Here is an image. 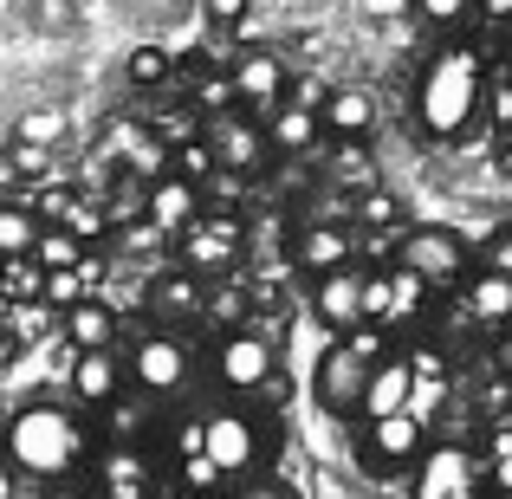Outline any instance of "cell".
Segmentation results:
<instances>
[{"label":"cell","instance_id":"cell-1","mask_svg":"<svg viewBox=\"0 0 512 499\" xmlns=\"http://www.w3.org/2000/svg\"><path fill=\"white\" fill-rule=\"evenodd\" d=\"M0 461L20 480H39V487H65L78 480V467L91 461V428L72 402H20L13 422L0 428Z\"/></svg>","mask_w":512,"mask_h":499},{"label":"cell","instance_id":"cell-2","mask_svg":"<svg viewBox=\"0 0 512 499\" xmlns=\"http://www.w3.org/2000/svg\"><path fill=\"white\" fill-rule=\"evenodd\" d=\"M480 104H487V59H480V46H441L422 65V78H415V124L435 143H461L480 124Z\"/></svg>","mask_w":512,"mask_h":499},{"label":"cell","instance_id":"cell-3","mask_svg":"<svg viewBox=\"0 0 512 499\" xmlns=\"http://www.w3.org/2000/svg\"><path fill=\"white\" fill-rule=\"evenodd\" d=\"M383 350H389V331H376V325H357V331L331 337L325 357L312 363V402L325 415H338V422H357L363 383H370V363L383 357Z\"/></svg>","mask_w":512,"mask_h":499},{"label":"cell","instance_id":"cell-4","mask_svg":"<svg viewBox=\"0 0 512 499\" xmlns=\"http://www.w3.org/2000/svg\"><path fill=\"white\" fill-rule=\"evenodd\" d=\"M188 441H195V454H201V461H208L221 480L266 474V454H273V441H266V422L247 409V402L208 409L195 428H188Z\"/></svg>","mask_w":512,"mask_h":499},{"label":"cell","instance_id":"cell-5","mask_svg":"<svg viewBox=\"0 0 512 499\" xmlns=\"http://www.w3.org/2000/svg\"><path fill=\"white\" fill-rule=\"evenodd\" d=\"M389 253H396L389 266L415 273L428 292H441V286H461V279H467V266H474V247H467V234H454V227H441V221L396 227Z\"/></svg>","mask_w":512,"mask_h":499},{"label":"cell","instance_id":"cell-6","mask_svg":"<svg viewBox=\"0 0 512 499\" xmlns=\"http://www.w3.org/2000/svg\"><path fill=\"white\" fill-rule=\"evenodd\" d=\"M124 383L150 402H175L195 383V350H188V337L182 331H143L124 357Z\"/></svg>","mask_w":512,"mask_h":499},{"label":"cell","instance_id":"cell-7","mask_svg":"<svg viewBox=\"0 0 512 499\" xmlns=\"http://www.w3.org/2000/svg\"><path fill=\"white\" fill-rule=\"evenodd\" d=\"M487 461L467 441H428L409 467V499H487Z\"/></svg>","mask_w":512,"mask_h":499},{"label":"cell","instance_id":"cell-8","mask_svg":"<svg viewBox=\"0 0 512 499\" xmlns=\"http://www.w3.org/2000/svg\"><path fill=\"white\" fill-rule=\"evenodd\" d=\"M240 260H247V234H240V221H234V214L201 208L195 221H188L182 234H175V266H182V273H195L201 286L227 279Z\"/></svg>","mask_w":512,"mask_h":499},{"label":"cell","instance_id":"cell-9","mask_svg":"<svg viewBox=\"0 0 512 499\" xmlns=\"http://www.w3.org/2000/svg\"><path fill=\"white\" fill-rule=\"evenodd\" d=\"M428 448V422L415 409H396V415H376V422H363L357 435V461L370 480H402L415 461H422Z\"/></svg>","mask_w":512,"mask_h":499},{"label":"cell","instance_id":"cell-10","mask_svg":"<svg viewBox=\"0 0 512 499\" xmlns=\"http://www.w3.org/2000/svg\"><path fill=\"white\" fill-rule=\"evenodd\" d=\"M273 376H279L273 337H260V331H227L221 344H214V383H221L227 396L253 402L260 389H273Z\"/></svg>","mask_w":512,"mask_h":499},{"label":"cell","instance_id":"cell-11","mask_svg":"<svg viewBox=\"0 0 512 499\" xmlns=\"http://www.w3.org/2000/svg\"><path fill=\"white\" fill-rule=\"evenodd\" d=\"M201 143L214 150V169H221V175H240V182L273 163V150H266V130L253 124V111H221V117H208Z\"/></svg>","mask_w":512,"mask_h":499},{"label":"cell","instance_id":"cell-12","mask_svg":"<svg viewBox=\"0 0 512 499\" xmlns=\"http://www.w3.org/2000/svg\"><path fill=\"white\" fill-rule=\"evenodd\" d=\"M227 85H234V104H247V111H273V104H286L292 72H286V59H279V52L253 46V52H240V59H234Z\"/></svg>","mask_w":512,"mask_h":499},{"label":"cell","instance_id":"cell-13","mask_svg":"<svg viewBox=\"0 0 512 499\" xmlns=\"http://www.w3.org/2000/svg\"><path fill=\"white\" fill-rule=\"evenodd\" d=\"M312 318L331 337H344V331L363 325V266H338V273L312 279Z\"/></svg>","mask_w":512,"mask_h":499},{"label":"cell","instance_id":"cell-14","mask_svg":"<svg viewBox=\"0 0 512 499\" xmlns=\"http://www.w3.org/2000/svg\"><path fill=\"white\" fill-rule=\"evenodd\" d=\"M292 260L305 273H338V266H363V234H350L344 221H312L299 240H292Z\"/></svg>","mask_w":512,"mask_h":499},{"label":"cell","instance_id":"cell-15","mask_svg":"<svg viewBox=\"0 0 512 499\" xmlns=\"http://www.w3.org/2000/svg\"><path fill=\"white\" fill-rule=\"evenodd\" d=\"M72 409H104L124 396V357L117 350H72Z\"/></svg>","mask_w":512,"mask_h":499},{"label":"cell","instance_id":"cell-16","mask_svg":"<svg viewBox=\"0 0 512 499\" xmlns=\"http://www.w3.org/2000/svg\"><path fill=\"white\" fill-rule=\"evenodd\" d=\"M201 305H208V286H201L195 273H182V266H163V273L150 279V312H156L163 331L201 325Z\"/></svg>","mask_w":512,"mask_h":499},{"label":"cell","instance_id":"cell-17","mask_svg":"<svg viewBox=\"0 0 512 499\" xmlns=\"http://www.w3.org/2000/svg\"><path fill=\"white\" fill-rule=\"evenodd\" d=\"M59 331L72 350H117V337H124V318H117V305L104 299V292H85L78 305H65L59 312Z\"/></svg>","mask_w":512,"mask_h":499},{"label":"cell","instance_id":"cell-18","mask_svg":"<svg viewBox=\"0 0 512 499\" xmlns=\"http://www.w3.org/2000/svg\"><path fill=\"white\" fill-rule=\"evenodd\" d=\"M409 402H415V370H409V357H402V350H383V357L370 363V383H363V409H357V422L396 415V409H409Z\"/></svg>","mask_w":512,"mask_h":499},{"label":"cell","instance_id":"cell-19","mask_svg":"<svg viewBox=\"0 0 512 499\" xmlns=\"http://www.w3.org/2000/svg\"><path fill=\"white\" fill-rule=\"evenodd\" d=\"M461 312H467V325H480V331H512V286L493 266H467V279H461Z\"/></svg>","mask_w":512,"mask_h":499},{"label":"cell","instance_id":"cell-20","mask_svg":"<svg viewBox=\"0 0 512 499\" xmlns=\"http://www.w3.org/2000/svg\"><path fill=\"white\" fill-rule=\"evenodd\" d=\"M98 499H156V467L143 448H98Z\"/></svg>","mask_w":512,"mask_h":499},{"label":"cell","instance_id":"cell-21","mask_svg":"<svg viewBox=\"0 0 512 499\" xmlns=\"http://www.w3.org/2000/svg\"><path fill=\"white\" fill-rule=\"evenodd\" d=\"M137 214H143V221H150L163 240H175V234H182V227L201 214V188L182 182V175H163V182L143 188V208H137Z\"/></svg>","mask_w":512,"mask_h":499},{"label":"cell","instance_id":"cell-22","mask_svg":"<svg viewBox=\"0 0 512 499\" xmlns=\"http://www.w3.org/2000/svg\"><path fill=\"white\" fill-rule=\"evenodd\" d=\"M318 130L338 137V143H363L376 130V91H363V85L325 91V104H318Z\"/></svg>","mask_w":512,"mask_h":499},{"label":"cell","instance_id":"cell-23","mask_svg":"<svg viewBox=\"0 0 512 499\" xmlns=\"http://www.w3.org/2000/svg\"><path fill=\"white\" fill-rule=\"evenodd\" d=\"M111 143L124 150L117 163H124V175H130V182H143V188H150V182H163V175H169V143L156 137V130L117 124V130H111Z\"/></svg>","mask_w":512,"mask_h":499},{"label":"cell","instance_id":"cell-24","mask_svg":"<svg viewBox=\"0 0 512 499\" xmlns=\"http://www.w3.org/2000/svg\"><path fill=\"white\" fill-rule=\"evenodd\" d=\"M260 130H266V150L273 156H312L318 137H325V130H318V111H299V104H273Z\"/></svg>","mask_w":512,"mask_h":499},{"label":"cell","instance_id":"cell-25","mask_svg":"<svg viewBox=\"0 0 512 499\" xmlns=\"http://www.w3.org/2000/svg\"><path fill=\"white\" fill-rule=\"evenodd\" d=\"M33 240H39L33 208H26L20 195H7V201H0V260H26V253H33Z\"/></svg>","mask_w":512,"mask_h":499},{"label":"cell","instance_id":"cell-26","mask_svg":"<svg viewBox=\"0 0 512 499\" xmlns=\"http://www.w3.org/2000/svg\"><path fill=\"white\" fill-rule=\"evenodd\" d=\"M26 260L39 266V273H72L78 260H85V240H72L65 227H39V240H33V253Z\"/></svg>","mask_w":512,"mask_h":499},{"label":"cell","instance_id":"cell-27","mask_svg":"<svg viewBox=\"0 0 512 499\" xmlns=\"http://www.w3.org/2000/svg\"><path fill=\"white\" fill-rule=\"evenodd\" d=\"M350 234H370V227H383V234H396V195H389V188H363L357 201H350Z\"/></svg>","mask_w":512,"mask_h":499},{"label":"cell","instance_id":"cell-28","mask_svg":"<svg viewBox=\"0 0 512 499\" xmlns=\"http://www.w3.org/2000/svg\"><path fill=\"white\" fill-rule=\"evenodd\" d=\"M175 78V52H163V46H137L124 59V85L130 91H156V85H169Z\"/></svg>","mask_w":512,"mask_h":499},{"label":"cell","instance_id":"cell-29","mask_svg":"<svg viewBox=\"0 0 512 499\" xmlns=\"http://www.w3.org/2000/svg\"><path fill=\"white\" fill-rule=\"evenodd\" d=\"M480 461H487V487L493 493H512V409L493 422L487 448H480Z\"/></svg>","mask_w":512,"mask_h":499},{"label":"cell","instance_id":"cell-30","mask_svg":"<svg viewBox=\"0 0 512 499\" xmlns=\"http://www.w3.org/2000/svg\"><path fill=\"white\" fill-rule=\"evenodd\" d=\"M169 175H182V182H208L214 175V150L201 137H182V143H169Z\"/></svg>","mask_w":512,"mask_h":499},{"label":"cell","instance_id":"cell-31","mask_svg":"<svg viewBox=\"0 0 512 499\" xmlns=\"http://www.w3.org/2000/svg\"><path fill=\"white\" fill-rule=\"evenodd\" d=\"M65 234L72 240H104L111 234V208H104V201H85V195H72V208H65Z\"/></svg>","mask_w":512,"mask_h":499},{"label":"cell","instance_id":"cell-32","mask_svg":"<svg viewBox=\"0 0 512 499\" xmlns=\"http://www.w3.org/2000/svg\"><path fill=\"white\" fill-rule=\"evenodd\" d=\"M65 137V111H26L20 124H13V143H20V150H46V143H59Z\"/></svg>","mask_w":512,"mask_h":499},{"label":"cell","instance_id":"cell-33","mask_svg":"<svg viewBox=\"0 0 512 499\" xmlns=\"http://www.w3.org/2000/svg\"><path fill=\"white\" fill-rule=\"evenodd\" d=\"M221 499H299V487L286 474H247V480H227Z\"/></svg>","mask_w":512,"mask_h":499},{"label":"cell","instance_id":"cell-34","mask_svg":"<svg viewBox=\"0 0 512 499\" xmlns=\"http://www.w3.org/2000/svg\"><path fill=\"white\" fill-rule=\"evenodd\" d=\"M195 104H201L208 117L240 111V104H234V85H227V72H201V78H195Z\"/></svg>","mask_w":512,"mask_h":499},{"label":"cell","instance_id":"cell-35","mask_svg":"<svg viewBox=\"0 0 512 499\" xmlns=\"http://www.w3.org/2000/svg\"><path fill=\"white\" fill-rule=\"evenodd\" d=\"M480 117H493L500 130H512V72H500V78L487 72V104H480Z\"/></svg>","mask_w":512,"mask_h":499},{"label":"cell","instance_id":"cell-36","mask_svg":"<svg viewBox=\"0 0 512 499\" xmlns=\"http://www.w3.org/2000/svg\"><path fill=\"white\" fill-rule=\"evenodd\" d=\"M415 13H422L428 26H461L467 13H474V0H415Z\"/></svg>","mask_w":512,"mask_h":499},{"label":"cell","instance_id":"cell-37","mask_svg":"<svg viewBox=\"0 0 512 499\" xmlns=\"http://www.w3.org/2000/svg\"><path fill=\"white\" fill-rule=\"evenodd\" d=\"M474 260H480V266H493V273H500L506 286H512V227H500V234H493L487 247L474 253Z\"/></svg>","mask_w":512,"mask_h":499},{"label":"cell","instance_id":"cell-38","mask_svg":"<svg viewBox=\"0 0 512 499\" xmlns=\"http://www.w3.org/2000/svg\"><path fill=\"white\" fill-rule=\"evenodd\" d=\"M325 78H292L286 85V104H299V111H318V104H325Z\"/></svg>","mask_w":512,"mask_h":499},{"label":"cell","instance_id":"cell-39","mask_svg":"<svg viewBox=\"0 0 512 499\" xmlns=\"http://www.w3.org/2000/svg\"><path fill=\"white\" fill-rule=\"evenodd\" d=\"M247 7H253V0H208V20L214 26H240V20H247Z\"/></svg>","mask_w":512,"mask_h":499},{"label":"cell","instance_id":"cell-40","mask_svg":"<svg viewBox=\"0 0 512 499\" xmlns=\"http://www.w3.org/2000/svg\"><path fill=\"white\" fill-rule=\"evenodd\" d=\"M493 169L512 182V130H500V143H493Z\"/></svg>","mask_w":512,"mask_h":499},{"label":"cell","instance_id":"cell-41","mask_svg":"<svg viewBox=\"0 0 512 499\" xmlns=\"http://www.w3.org/2000/svg\"><path fill=\"white\" fill-rule=\"evenodd\" d=\"M474 13H487V20L506 26V20H512V0H474Z\"/></svg>","mask_w":512,"mask_h":499},{"label":"cell","instance_id":"cell-42","mask_svg":"<svg viewBox=\"0 0 512 499\" xmlns=\"http://www.w3.org/2000/svg\"><path fill=\"white\" fill-rule=\"evenodd\" d=\"M370 7H376V13H396V7H409V0H370Z\"/></svg>","mask_w":512,"mask_h":499},{"label":"cell","instance_id":"cell-43","mask_svg":"<svg viewBox=\"0 0 512 499\" xmlns=\"http://www.w3.org/2000/svg\"><path fill=\"white\" fill-rule=\"evenodd\" d=\"M500 33H506V52H512V20H506V26H500Z\"/></svg>","mask_w":512,"mask_h":499},{"label":"cell","instance_id":"cell-44","mask_svg":"<svg viewBox=\"0 0 512 499\" xmlns=\"http://www.w3.org/2000/svg\"><path fill=\"white\" fill-rule=\"evenodd\" d=\"M487 499H512V493H487Z\"/></svg>","mask_w":512,"mask_h":499}]
</instances>
